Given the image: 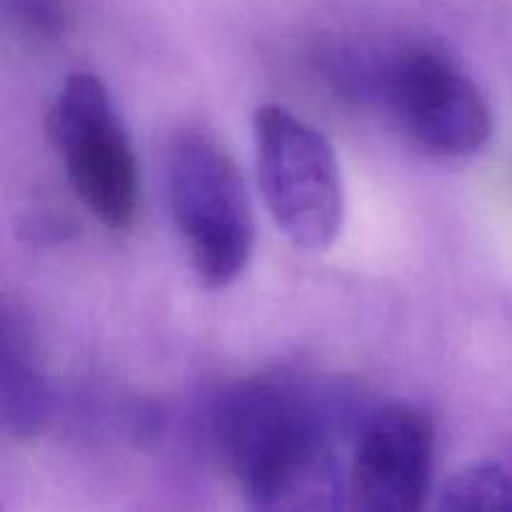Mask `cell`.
Returning a JSON list of instances; mask_svg holds the SVG:
<instances>
[{
    "label": "cell",
    "instance_id": "1",
    "mask_svg": "<svg viewBox=\"0 0 512 512\" xmlns=\"http://www.w3.org/2000/svg\"><path fill=\"white\" fill-rule=\"evenodd\" d=\"M168 200L190 265L205 288H228L248 268L255 218L233 155L205 133H185L168 155Z\"/></svg>",
    "mask_w": 512,
    "mask_h": 512
},
{
    "label": "cell",
    "instance_id": "2",
    "mask_svg": "<svg viewBox=\"0 0 512 512\" xmlns=\"http://www.w3.org/2000/svg\"><path fill=\"white\" fill-rule=\"evenodd\" d=\"M350 85L390 108L400 128L443 158H470L488 145L493 113L475 80L435 45H405Z\"/></svg>",
    "mask_w": 512,
    "mask_h": 512
},
{
    "label": "cell",
    "instance_id": "3",
    "mask_svg": "<svg viewBox=\"0 0 512 512\" xmlns=\"http://www.w3.org/2000/svg\"><path fill=\"white\" fill-rule=\"evenodd\" d=\"M255 160L265 208L298 250L323 253L345 220V190L333 145L285 105L253 115Z\"/></svg>",
    "mask_w": 512,
    "mask_h": 512
},
{
    "label": "cell",
    "instance_id": "4",
    "mask_svg": "<svg viewBox=\"0 0 512 512\" xmlns=\"http://www.w3.org/2000/svg\"><path fill=\"white\" fill-rule=\"evenodd\" d=\"M50 140L75 195L110 230H128L140 210V170L108 88L95 73H70L48 118Z\"/></svg>",
    "mask_w": 512,
    "mask_h": 512
},
{
    "label": "cell",
    "instance_id": "5",
    "mask_svg": "<svg viewBox=\"0 0 512 512\" xmlns=\"http://www.w3.org/2000/svg\"><path fill=\"white\" fill-rule=\"evenodd\" d=\"M435 425L413 403L365 420L348 470L350 512H423L433 483Z\"/></svg>",
    "mask_w": 512,
    "mask_h": 512
},
{
    "label": "cell",
    "instance_id": "6",
    "mask_svg": "<svg viewBox=\"0 0 512 512\" xmlns=\"http://www.w3.org/2000/svg\"><path fill=\"white\" fill-rule=\"evenodd\" d=\"M235 478L245 512H350L348 473L323 423L275 443Z\"/></svg>",
    "mask_w": 512,
    "mask_h": 512
},
{
    "label": "cell",
    "instance_id": "7",
    "mask_svg": "<svg viewBox=\"0 0 512 512\" xmlns=\"http://www.w3.org/2000/svg\"><path fill=\"white\" fill-rule=\"evenodd\" d=\"M0 355V408L5 428L15 438H35L48 423V390L25 320L5 315Z\"/></svg>",
    "mask_w": 512,
    "mask_h": 512
},
{
    "label": "cell",
    "instance_id": "8",
    "mask_svg": "<svg viewBox=\"0 0 512 512\" xmlns=\"http://www.w3.org/2000/svg\"><path fill=\"white\" fill-rule=\"evenodd\" d=\"M435 512H512V475L498 463H473L445 483Z\"/></svg>",
    "mask_w": 512,
    "mask_h": 512
}]
</instances>
